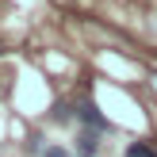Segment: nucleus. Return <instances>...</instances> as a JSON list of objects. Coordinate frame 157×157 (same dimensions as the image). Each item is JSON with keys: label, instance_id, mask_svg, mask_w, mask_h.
<instances>
[{"label": "nucleus", "instance_id": "nucleus-3", "mask_svg": "<svg viewBox=\"0 0 157 157\" xmlns=\"http://www.w3.org/2000/svg\"><path fill=\"white\" fill-rule=\"evenodd\" d=\"M127 157H157V150L150 142H130L127 146Z\"/></svg>", "mask_w": 157, "mask_h": 157}, {"label": "nucleus", "instance_id": "nucleus-4", "mask_svg": "<svg viewBox=\"0 0 157 157\" xmlns=\"http://www.w3.org/2000/svg\"><path fill=\"white\" fill-rule=\"evenodd\" d=\"M73 119V107L69 104H54V123H69Z\"/></svg>", "mask_w": 157, "mask_h": 157}, {"label": "nucleus", "instance_id": "nucleus-1", "mask_svg": "<svg viewBox=\"0 0 157 157\" xmlns=\"http://www.w3.org/2000/svg\"><path fill=\"white\" fill-rule=\"evenodd\" d=\"M77 123H81V127H88V130H96V134H107V130H111V123L100 115V107L92 104V100H84V104L77 107Z\"/></svg>", "mask_w": 157, "mask_h": 157}, {"label": "nucleus", "instance_id": "nucleus-2", "mask_svg": "<svg viewBox=\"0 0 157 157\" xmlns=\"http://www.w3.org/2000/svg\"><path fill=\"white\" fill-rule=\"evenodd\" d=\"M96 153H100V134L81 127L77 130V157H96Z\"/></svg>", "mask_w": 157, "mask_h": 157}, {"label": "nucleus", "instance_id": "nucleus-5", "mask_svg": "<svg viewBox=\"0 0 157 157\" xmlns=\"http://www.w3.org/2000/svg\"><path fill=\"white\" fill-rule=\"evenodd\" d=\"M38 157H73V153H69L65 146H46V150L38 153Z\"/></svg>", "mask_w": 157, "mask_h": 157}]
</instances>
